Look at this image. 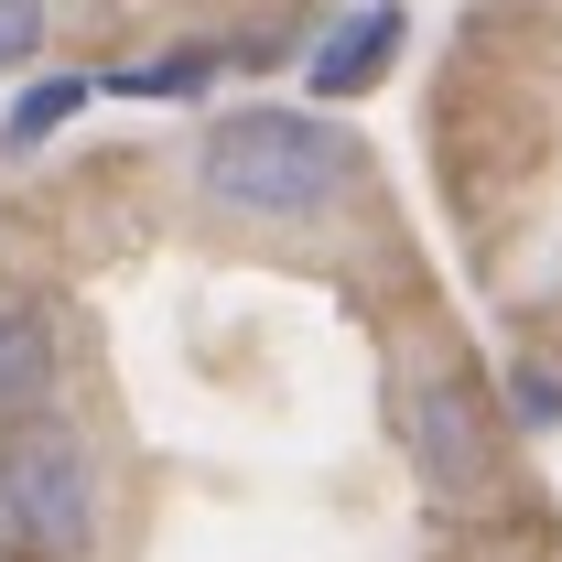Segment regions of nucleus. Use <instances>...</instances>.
Wrapping results in <instances>:
<instances>
[{
    "instance_id": "f03ea898",
    "label": "nucleus",
    "mask_w": 562,
    "mask_h": 562,
    "mask_svg": "<svg viewBox=\"0 0 562 562\" xmlns=\"http://www.w3.org/2000/svg\"><path fill=\"white\" fill-rule=\"evenodd\" d=\"M0 552L11 562H98L109 552V465L66 412L0 422Z\"/></svg>"
},
{
    "instance_id": "0eeeda50",
    "label": "nucleus",
    "mask_w": 562,
    "mask_h": 562,
    "mask_svg": "<svg viewBox=\"0 0 562 562\" xmlns=\"http://www.w3.org/2000/svg\"><path fill=\"white\" fill-rule=\"evenodd\" d=\"M206 76H216V55H151V66H120L109 87L120 98H195Z\"/></svg>"
},
{
    "instance_id": "39448f33",
    "label": "nucleus",
    "mask_w": 562,
    "mask_h": 562,
    "mask_svg": "<svg viewBox=\"0 0 562 562\" xmlns=\"http://www.w3.org/2000/svg\"><path fill=\"white\" fill-rule=\"evenodd\" d=\"M390 66H401V11L379 0V11H347V22L314 44V66H303V76H314V98H368Z\"/></svg>"
},
{
    "instance_id": "423d86ee",
    "label": "nucleus",
    "mask_w": 562,
    "mask_h": 562,
    "mask_svg": "<svg viewBox=\"0 0 562 562\" xmlns=\"http://www.w3.org/2000/svg\"><path fill=\"white\" fill-rule=\"evenodd\" d=\"M76 109H87V76H44V87L11 109V131H0V140H11V151H44V140L76 120Z\"/></svg>"
},
{
    "instance_id": "6e6552de",
    "label": "nucleus",
    "mask_w": 562,
    "mask_h": 562,
    "mask_svg": "<svg viewBox=\"0 0 562 562\" xmlns=\"http://www.w3.org/2000/svg\"><path fill=\"white\" fill-rule=\"evenodd\" d=\"M44 33H55V11H44V0H0V76L33 66V55H44Z\"/></svg>"
},
{
    "instance_id": "1a4fd4ad",
    "label": "nucleus",
    "mask_w": 562,
    "mask_h": 562,
    "mask_svg": "<svg viewBox=\"0 0 562 562\" xmlns=\"http://www.w3.org/2000/svg\"><path fill=\"white\" fill-rule=\"evenodd\" d=\"M519 422H562V390H552V368H519Z\"/></svg>"
},
{
    "instance_id": "20e7f679",
    "label": "nucleus",
    "mask_w": 562,
    "mask_h": 562,
    "mask_svg": "<svg viewBox=\"0 0 562 562\" xmlns=\"http://www.w3.org/2000/svg\"><path fill=\"white\" fill-rule=\"evenodd\" d=\"M55 412V314L33 292H0V422Z\"/></svg>"
},
{
    "instance_id": "f257e3e1",
    "label": "nucleus",
    "mask_w": 562,
    "mask_h": 562,
    "mask_svg": "<svg viewBox=\"0 0 562 562\" xmlns=\"http://www.w3.org/2000/svg\"><path fill=\"white\" fill-rule=\"evenodd\" d=\"M195 184L206 206L260 216V227H303L336 195H357V140L314 109H238L195 140Z\"/></svg>"
},
{
    "instance_id": "7ed1b4c3",
    "label": "nucleus",
    "mask_w": 562,
    "mask_h": 562,
    "mask_svg": "<svg viewBox=\"0 0 562 562\" xmlns=\"http://www.w3.org/2000/svg\"><path fill=\"white\" fill-rule=\"evenodd\" d=\"M401 443H412V465L443 497H497V476H508L497 412H487V390H476L454 357L412 368V390H401Z\"/></svg>"
}]
</instances>
